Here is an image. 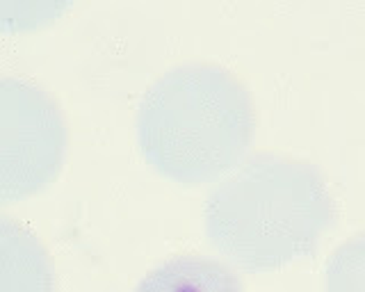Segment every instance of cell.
Returning <instances> with one entry per match:
<instances>
[{"label": "cell", "instance_id": "1", "mask_svg": "<svg viewBox=\"0 0 365 292\" xmlns=\"http://www.w3.org/2000/svg\"><path fill=\"white\" fill-rule=\"evenodd\" d=\"M210 244L245 272H272L313 256L336 206L317 167L258 153L205 201Z\"/></svg>", "mask_w": 365, "mask_h": 292}, {"label": "cell", "instance_id": "2", "mask_svg": "<svg viewBox=\"0 0 365 292\" xmlns=\"http://www.w3.org/2000/svg\"><path fill=\"white\" fill-rule=\"evenodd\" d=\"M135 128L146 165L194 187L220 181L245 158L256 110L231 71L217 64H180L146 89Z\"/></svg>", "mask_w": 365, "mask_h": 292}, {"label": "cell", "instance_id": "3", "mask_svg": "<svg viewBox=\"0 0 365 292\" xmlns=\"http://www.w3.org/2000/svg\"><path fill=\"white\" fill-rule=\"evenodd\" d=\"M66 126L55 100L21 78L0 83V199L37 194L62 170Z\"/></svg>", "mask_w": 365, "mask_h": 292}, {"label": "cell", "instance_id": "4", "mask_svg": "<svg viewBox=\"0 0 365 292\" xmlns=\"http://www.w3.org/2000/svg\"><path fill=\"white\" fill-rule=\"evenodd\" d=\"M3 292H55L51 258L34 235L3 217Z\"/></svg>", "mask_w": 365, "mask_h": 292}, {"label": "cell", "instance_id": "5", "mask_svg": "<svg viewBox=\"0 0 365 292\" xmlns=\"http://www.w3.org/2000/svg\"><path fill=\"white\" fill-rule=\"evenodd\" d=\"M135 292H245L231 267L205 256H176L148 272Z\"/></svg>", "mask_w": 365, "mask_h": 292}, {"label": "cell", "instance_id": "6", "mask_svg": "<svg viewBox=\"0 0 365 292\" xmlns=\"http://www.w3.org/2000/svg\"><path fill=\"white\" fill-rule=\"evenodd\" d=\"M324 286L327 292H365V233L354 235L331 254Z\"/></svg>", "mask_w": 365, "mask_h": 292}]
</instances>
